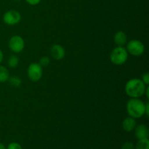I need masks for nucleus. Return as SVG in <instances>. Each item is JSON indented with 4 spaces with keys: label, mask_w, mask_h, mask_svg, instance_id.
<instances>
[{
    "label": "nucleus",
    "mask_w": 149,
    "mask_h": 149,
    "mask_svg": "<svg viewBox=\"0 0 149 149\" xmlns=\"http://www.w3.org/2000/svg\"><path fill=\"white\" fill-rule=\"evenodd\" d=\"M9 48L15 53H19L22 52L25 47V42L23 38L20 36H12L8 42Z\"/></svg>",
    "instance_id": "423d86ee"
},
{
    "label": "nucleus",
    "mask_w": 149,
    "mask_h": 149,
    "mask_svg": "<svg viewBox=\"0 0 149 149\" xmlns=\"http://www.w3.org/2000/svg\"><path fill=\"white\" fill-rule=\"evenodd\" d=\"M135 135L137 139L141 140L148 138V127L145 125H139L135 127Z\"/></svg>",
    "instance_id": "1a4fd4ad"
},
{
    "label": "nucleus",
    "mask_w": 149,
    "mask_h": 149,
    "mask_svg": "<svg viewBox=\"0 0 149 149\" xmlns=\"http://www.w3.org/2000/svg\"><path fill=\"white\" fill-rule=\"evenodd\" d=\"M115 44L119 47H124V45H126L127 41V37L126 33L124 31H119L116 32L113 37Z\"/></svg>",
    "instance_id": "9d476101"
},
{
    "label": "nucleus",
    "mask_w": 149,
    "mask_h": 149,
    "mask_svg": "<svg viewBox=\"0 0 149 149\" xmlns=\"http://www.w3.org/2000/svg\"><path fill=\"white\" fill-rule=\"evenodd\" d=\"M128 59V52L124 47L117 46L111 51L110 60L114 65H120L125 63Z\"/></svg>",
    "instance_id": "7ed1b4c3"
},
{
    "label": "nucleus",
    "mask_w": 149,
    "mask_h": 149,
    "mask_svg": "<svg viewBox=\"0 0 149 149\" xmlns=\"http://www.w3.org/2000/svg\"><path fill=\"white\" fill-rule=\"evenodd\" d=\"M148 114H149V103L147 102L146 103V110H145V115H146L147 117H148Z\"/></svg>",
    "instance_id": "412c9836"
},
{
    "label": "nucleus",
    "mask_w": 149,
    "mask_h": 149,
    "mask_svg": "<svg viewBox=\"0 0 149 149\" xmlns=\"http://www.w3.org/2000/svg\"><path fill=\"white\" fill-rule=\"evenodd\" d=\"M7 149H22V147L18 143L13 142L9 144Z\"/></svg>",
    "instance_id": "f3484780"
},
{
    "label": "nucleus",
    "mask_w": 149,
    "mask_h": 149,
    "mask_svg": "<svg viewBox=\"0 0 149 149\" xmlns=\"http://www.w3.org/2000/svg\"><path fill=\"white\" fill-rule=\"evenodd\" d=\"M51 56L57 61L62 60L65 57V51L64 48L60 45H52L50 49Z\"/></svg>",
    "instance_id": "6e6552de"
},
{
    "label": "nucleus",
    "mask_w": 149,
    "mask_h": 149,
    "mask_svg": "<svg viewBox=\"0 0 149 149\" xmlns=\"http://www.w3.org/2000/svg\"><path fill=\"white\" fill-rule=\"evenodd\" d=\"M146 85L141 79H131L125 85V93L131 98H138L145 94Z\"/></svg>",
    "instance_id": "f257e3e1"
},
{
    "label": "nucleus",
    "mask_w": 149,
    "mask_h": 149,
    "mask_svg": "<svg viewBox=\"0 0 149 149\" xmlns=\"http://www.w3.org/2000/svg\"><path fill=\"white\" fill-rule=\"evenodd\" d=\"M135 127H136V121L131 116L125 119L122 122V127L126 132H131L135 130Z\"/></svg>",
    "instance_id": "9b49d317"
},
{
    "label": "nucleus",
    "mask_w": 149,
    "mask_h": 149,
    "mask_svg": "<svg viewBox=\"0 0 149 149\" xmlns=\"http://www.w3.org/2000/svg\"><path fill=\"white\" fill-rule=\"evenodd\" d=\"M15 1H20V0H15Z\"/></svg>",
    "instance_id": "393cba45"
},
{
    "label": "nucleus",
    "mask_w": 149,
    "mask_h": 149,
    "mask_svg": "<svg viewBox=\"0 0 149 149\" xmlns=\"http://www.w3.org/2000/svg\"><path fill=\"white\" fill-rule=\"evenodd\" d=\"M145 93H146V97H147V98H149V95H148V93H149V87H148V86H147L146 88Z\"/></svg>",
    "instance_id": "5701e85b"
},
{
    "label": "nucleus",
    "mask_w": 149,
    "mask_h": 149,
    "mask_svg": "<svg viewBox=\"0 0 149 149\" xmlns=\"http://www.w3.org/2000/svg\"><path fill=\"white\" fill-rule=\"evenodd\" d=\"M10 78V73L6 67L0 65V82L4 83L8 81Z\"/></svg>",
    "instance_id": "f8f14e48"
},
{
    "label": "nucleus",
    "mask_w": 149,
    "mask_h": 149,
    "mask_svg": "<svg viewBox=\"0 0 149 149\" xmlns=\"http://www.w3.org/2000/svg\"><path fill=\"white\" fill-rule=\"evenodd\" d=\"M0 149H7L6 147L4 146V144H2L1 143H0Z\"/></svg>",
    "instance_id": "b1692460"
},
{
    "label": "nucleus",
    "mask_w": 149,
    "mask_h": 149,
    "mask_svg": "<svg viewBox=\"0 0 149 149\" xmlns=\"http://www.w3.org/2000/svg\"><path fill=\"white\" fill-rule=\"evenodd\" d=\"M121 149H135V147L131 142H125L122 145Z\"/></svg>",
    "instance_id": "a211bd4d"
},
{
    "label": "nucleus",
    "mask_w": 149,
    "mask_h": 149,
    "mask_svg": "<svg viewBox=\"0 0 149 149\" xmlns=\"http://www.w3.org/2000/svg\"><path fill=\"white\" fill-rule=\"evenodd\" d=\"M135 149H149V141L148 138L138 140Z\"/></svg>",
    "instance_id": "4468645a"
},
{
    "label": "nucleus",
    "mask_w": 149,
    "mask_h": 149,
    "mask_svg": "<svg viewBox=\"0 0 149 149\" xmlns=\"http://www.w3.org/2000/svg\"><path fill=\"white\" fill-rule=\"evenodd\" d=\"M146 103L139 98H131L127 103V111L130 116L137 119L145 115Z\"/></svg>",
    "instance_id": "f03ea898"
},
{
    "label": "nucleus",
    "mask_w": 149,
    "mask_h": 149,
    "mask_svg": "<svg viewBox=\"0 0 149 149\" xmlns=\"http://www.w3.org/2000/svg\"><path fill=\"white\" fill-rule=\"evenodd\" d=\"M127 51L133 56L138 57L142 55L145 52V46L143 43L138 39L130 40L127 45Z\"/></svg>",
    "instance_id": "20e7f679"
},
{
    "label": "nucleus",
    "mask_w": 149,
    "mask_h": 149,
    "mask_svg": "<svg viewBox=\"0 0 149 149\" xmlns=\"http://www.w3.org/2000/svg\"><path fill=\"white\" fill-rule=\"evenodd\" d=\"M8 66L11 68H15L19 64V58L16 55H12L9 58L7 61Z\"/></svg>",
    "instance_id": "2eb2a0df"
},
{
    "label": "nucleus",
    "mask_w": 149,
    "mask_h": 149,
    "mask_svg": "<svg viewBox=\"0 0 149 149\" xmlns=\"http://www.w3.org/2000/svg\"><path fill=\"white\" fill-rule=\"evenodd\" d=\"M26 2L28 3L29 4L32 6H35V5H37L40 3L41 0H25Z\"/></svg>",
    "instance_id": "aec40b11"
},
{
    "label": "nucleus",
    "mask_w": 149,
    "mask_h": 149,
    "mask_svg": "<svg viewBox=\"0 0 149 149\" xmlns=\"http://www.w3.org/2000/svg\"><path fill=\"white\" fill-rule=\"evenodd\" d=\"M3 58H4V55H3L2 51H1V49H0V64H1V62H2Z\"/></svg>",
    "instance_id": "4be33fe9"
},
{
    "label": "nucleus",
    "mask_w": 149,
    "mask_h": 149,
    "mask_svg": "<svg viewBox=\"0 0 149 149\" xmlns=\"http://www.w3.org/2000/svg\"><path fill=\"white\" fill-rule=\"evenodd\" d=\"M141 80H142L143 81L144 84H146V85H148L149 84V74L148 72L145 73V74H143L142 75V79H141Z\"/></svg>",
    "instance_id": "6ab92c4d"
},
{
    "label": "nucleus",
    "mask_w": 149,
    "mask_h": 149,
    "mask_svg": "<svg viewBox=\"0 0 149 149\" xmlns=\"http://www.w3.org/2000/svg\"><path fill=\"white\" fill-rule=\"evenodd\" d=\"M9 83L12 87H20V84H22V80L20 77H17V76H13L10 77L8 79Z\"/></svg>",
    "instance_id": "ddd939ff"
},
{
    "label": "nucleus",
    "mask_w": 149,
    "mask_h": 149,
    "mask_svg": "<svg viewBox=\"0 0 149 149\" xmlns=\"http://www.w3.org/2000/svg\"><path fill=\"white\" fill-rule=\"evenodd\" d=\"M27 74L29 78L33 82L39 81L42 77L43 74V70L42 67L36 63H32L30 64L28 68Z\"/></svg>",
    "instance_id": "39448f33"
},
{
    "label": "nucleus",
    "mask_w": 149,
    "mask_h": 149,
    "mask_svg": "<svg viewBox=\"0 0 149 149\" xmlns=\"http://www.w3.org/2000/svg\"><path fill=\"white\" fill-rule=\"evenodd\" d=\"M49 62H50V60H49V57L45 56V57H42V58H41L40 61H39V64L42 67H46L49 65Z\"/></svg>",
    "instance_id": "dca6fc26"
},
{
    "label": "nucleus",
    "mask_w": 149,
    "mask_h": 149,
    "mask_svg": "<svg viewBox=\"0 0 149 149\" xmlns=\"http://www.w3.org/2000/svg\"><path fill=\"white\" fill-rule=\"evenodd\" d=\"M20 20H21V15L20 13L14 10L6 12L3 15V21L9 26H15L20 23Z\"/></svg>",
    "instance_id": "0eeeda50"
}]
</instances>
